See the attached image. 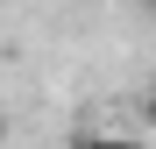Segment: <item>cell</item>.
Listing matches in <instances>:
<instances>
[{"label": "cell", "instance_id": "cell-2", "mask_svg": "<svg viewBox=\"0 0 156 149\" xmlns=\"http://www.w3.org/2000/svg\"><path fill=\"white\" fill-rule=\"evenodd\" d=\"M142 121H149V128H156V85H149V99H142Z\"/></svg>", "mask_w": 156, "mask_h": 149}, {"label": "cell", "instance_id": "cell-1", "mask_svg": "<svg viewBox=\"0 0 156 149\" xmlns=\"http://www.w3.org/2000/svg\"><path fill=\"white\" fill-rule=\"evenodd\" d=\"M71 149H149L142 135H114V128H78Z\"/></svg>", "mask_w": 156, "mask_h": 149}]
</instances>
